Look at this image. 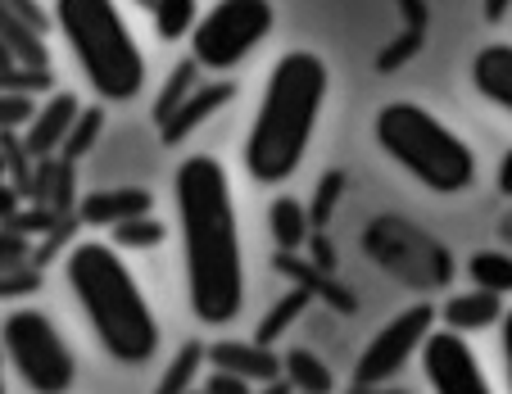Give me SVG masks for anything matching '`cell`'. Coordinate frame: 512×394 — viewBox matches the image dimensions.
Segmentation results:
<instances>
[{
    "mask_svg": "<svg viewBox=\"0 0 512 394\" xmlns=\"http://www.w3.org/2000/svg\"><path fill=\"white\" fill-rule=\"evenodd\" d=\"M23 254H28V241L10 236V231H0V272L23 268Z\"/></svg>",
    "mask_w": 512,
    "mask_h": 394,
    "instance_id": "f546056e",
    "label": "cell"
},
{
    "mask_svg": "<svg viewBox=\"0 0 512 394\" xmlns=\"http://www.w3.org/2000/svg\"><path fill=\"white\" fill-rule=\"evenodd\" d=\"M177 227H182L186 304L200 327H227L245 308V254L241 218L223 159L191 154L173 177Z\"/></svg>",
    "mask_w": 512,
    "mask_h": 394,
    "instance_id": "6da1fadb",
    "label": "cell"
},
{
    "mask_svg": "<svg viewBox=\"0 0 512 394\" xmlns=\"http://www.w3.org/2000/svg\"><path fill=\"white\" fill-rule=\"evenodd\" d=\"M59 37L68 41L87 87L105 105H132L145 91V50L136 46L118 0H55Z\"/></svg>",
    "mask_w": 512,
    "mask_h": 394,
    "instance_id": "277c9868",
    "label": "cell"
},
{
    "mask_svg": "<svg viewBox=\"0 0 512 394\" xmlns=\"http://www.w3.org/2000/svg\"><path fill=\"white\" fill-rule=\"evenodd\" d=\"M281 376L290 381V390L295 394H331L336 390V376H331V367L322 363L313 349H290L286 358H281Z\"/></svg>",
    "mask_w": 512,
    "mask_h": 394,
    "instance_id": "e0dca14e",
    "label": "cell"
},
{
    "mask_svg": "<svg viewBox=\"0 0 512 394\" xmlns=\"http://www.w3.org/2000/svg\"><path fill=\"white\" fill-rule=\"evenodd\" d=\"M304 308H309V290H290L281 304H272L268 313H263V322H259V331H254V340L259 345H272V340H281L290 331V322L300 318Z\"/></svg>",
    "mask_w": 512,
    "mask_h": 394,
    "instance_id": "cb8c5ba5",
    "label": "cell"
},
{
    "mask_svg": "<svg viewBox=\"0 0 512 394\" xmlns=\"http://www.w3.org/2000/svg\"><path fill=\"white\" fill-rule=\"evenodd\" d=\"M5 168H10V164H5V145H0V177H5Z\"/></svg>",
    "mask_w": 512,
    "mask_h": 394,
    "instance_id": "f35d334b",
    "label": "cell"
},
{
    "mask_svg": "<svg viewBox=\"0 0 512 394\" xmlns=\"http://www.w3.org/2000/svg\"><path fill=\"white\" fill-rule=\"evenodd\" d=\"M377 145L413 177L417 186L435 195H463L476 182V154L449 123L431 114L417 100H390L372 123Z\"/></svg>",
    "mask_w": 512,
    "mask_h": 394,
    "instance_id": "5b68a950",
    "label": "cell"
},
{
    "mask_svg": "<svg viewBox=\"0 0 512 394\" xmlns=\"http://www.w3.org/2000/svg\"><path fill=\"white\" fill-rule=\"evenodd\" d=\"M349 394H408V390H395V385H354Z\"/></svg>",
    "mask_w": 512,
    "mask_h": 394,
    "instance_id": "e575fe53",
    "label": "cell"
},
{
    "mask_svg": "<svg viewBox=\"0 0 512 394\" xmlns=\"http://www.w3.org/2000/svg\"><path fill=\"white\" fill-rule=\"evenodd\" d=\"M268 227H272V241H277L281 250H300V245L309 241L313 222H309V209H304L295 195H277L268 209Z\"/></svg>",
    "mask_w": 512,
    "mask_h": 394,
    "instance_id": "d6986e66",
    "label": "cell"
},
{
    "mask_svg": "<svg viewBox=\"0 0 512 394\" xmlns=\"http://www.w3.org/2000/svg\"><path fill=\"white\" fill-rule=\"evenodd\" d=\"M0 68H14V59H10V50L0 46Z\"/></svg>",
    "mask_w": 512,
    "mask_h": 394,
    "instance_id": "74e56055",
    "label": "cell"
},
{
    "mask_svg": "<svg viewBox=\"0 0 512 394\" xmlns=\"http://www.w3.org/2000/svg\"><path fill=\"white\" fill-rule=\"evenodd\" d=\"M141 5H150V10H155V0H141Z\"/></svg>",
    "mask_w": 512,
    "mask_h": 394,
    "instance_id": "ab89813d",
    "label": "cell"
},
{
    "mask_svg": "<svg viewBox=\"0 0 512 394\" xmlns=\"http://www.w3.org/2000/svg\"><path fill=\"white\" fill-rule=\"evenodd\" d=\"M204 394H250V381H241V376L218 372V367H213V376L204 381Z\"/></svg>",
    "mask_w": 512,
    "mask_h": 394,
    "instance_id": "4dcf8cb0",
    "label": "cell"
},
{
    "mask_svg": "<svg viewBox=\"0 0 512 394\" xmlns=\"http://www.w3.org/2000/svg\"><path fill=\"white\" fill-rule=\"evenodd\" d=\"M327 91V59L313 55V50H286L272 64L263 100L254 109V123L245 132V173H250V182L277 186L300 173L313 132H318L322 105H327Z\"/></svg>",
    "mask_w": 512,
    "mask_h": 394,
    "instance_id": "7a4b0ae2",
    "label": "cell"
},
{
    "mask_svg": "<svg viewBox=\"0 0 512 394\" xmlns=\"http://www.w3.org/2000/svg\"><path fill=\"white\" fill-rule=\"evenodd\" d=\"M0 354L32 394H68L78 381L73 349L41 308H10L0 318Z\"/></svg>",
    "mask_w": 512,
    "mask_h": 394,
    "instance_id": "8992f818",
    "label": "cell"
},
{
    "mask_svg": "<svg viewBox=\"0 0 512 394\" xmlns=\"http://www.w3.org/2000/svg\"><path fill=\"white\" fill-rule=\"evenodd\" d=\"M64 281L87 313L100 349L123 367H145L159 354V322L141 281L109 241H78L64 254Z\"/></svg>",
    "mask_w": 512,
    "mask_h": 394,
    "instance_id": "3957f363",
    "label": "cell"
},
{
    "mask_svg": "<svg viewBox=\"0 0 512 394\" xmlns=\"http://www.w3.org/2000/svg\"><path fill=\"white\" fill-rule=\"evenodd\" d=\"M272 28H277L272 0H213L186 41H191V59L204 73H232L263 46Z\"/></svg>",
    "mask_w": 512,
    "mask_h": 394,
    "instance_id": "52a82bcc",
    "label": "cell"
},
{
    "mask_svg": "<svg viewBox=\"0 0 512 394\" xmlns=\"http://www.w3.org/2000/svg\"><path fill=\"white\" fill-rule=\"evenodd\" d=\"M467 277H472V286H481V290L512 295V254H503V250H476L472 263H467Z\"/></svg>",
    "mask_w": 512,
    "mask_h": 394,
    "instance_id": "44dd1931",
    "label": "cell"
},
{
    "mask_svg": "<svg viewBox=\"0 0 512 394\" xmlns=\"http://www.w3.org/2000/svg\"><path fill=\"white\" fill-rule=\"evenodd\" d=\"M512 0H485V19H503Z\"/></svg>",
    "mask_w": 512,
    "mask_h": 394,
    "instance_id": "d590c367",
    "label": "cell"
},
{
    "mask_svg": "<svg viewBox=\"0 0 512 394\" xmlns=\"http://www.w3.org/2000/svg\"><path fill=\"white\" fill-rule=\"evenodd\" d=\"M440 322H445L449 331H458V336H472V331H490L503 322V295H494V290H463V295L445 299L440 304Z\"/></svg>",
    "mask_w": 512,
    "mask_h": 394,
    "instance_id": "5bb4252c",
    "label": "cell"
},
{
    "mask_svg": "<svg viewBox=\"0 0 512 394\" xmlns=\"http://www.w3.org/2000/svg\"><path fill=\"white\" fill-rule=\"evenodd\" d=\"M100 132H105V109H100V105L82 109L78 123H73V132H68V141H64V150H59V159H64V164H78V159H87L91 145L100 141Z\"/></svg>",
    "mask_w": 512,
    "mask_h": 394,
    "instance_id": "d4e9b609",
    "label": "cell"
},
{
    "mask_svg": "<svg viewBox=\"0 0 512 394\" xmlns=\"http://www.w3.org/2000/svg\"><path fill=\"white\" fill-rule=\"evenodd\" d=\"M422 372L435 394H494L476 349L467 345V336H458V331H449V327L426 336Z\"/></svg>",
    "mask_w": 512,
    "mask_h": 394,
    "instance_id": "9c48e42d",
    "label": "cell"
},
{
    "mask_svg": "<svg viewBox=\"0 0 512 394\" xmlns=\"http://www.w3.org/2000/svg\"><path fill=\"white\" fill-rule=\"evenodd\" d=\"M200 73H204V68L195 64L191 55H186V59H177V64L168 68L164 87H159V96H155V127H164L168 118H173L177 109H182V100L191 96V91H195V87H200V82H204Z\"/></svg>",
    "mask_w": 512,
    "mask_h": 394,
    "instance_id": "ac0fdd59",
    "label": "cell"
},
{
    "mask_svg": "<svg viewBox=\"0 0 512 394\" xmlns=\"http://www.w3.org/2000/svg\"><path fill=\"white\" fill-rule=\"evenodd\" d=\"M37 286H41V277H37V272H28V268L0 272V299H10V295H32Z\"/></svg>",
    "mask_w": 512,
    "mask_h": 394,
    "instance_id": "f1b7e54d",
    "label": "cell"
},
{
    "mask_svg": "<svg viewBox=\"0 0 512 394\" xmlns=\"http://www.w3.org/2000/svg\"><path fill=\"white\" fill-rule=\"evenodd\" d=\"M435 318H440V308L426 304V299H417V304H408L399 318H390L386 327L368 340L363 358L354 363V385H386V381H395V376L408 367V358L422 354L426 336L435 331Z\"/></svg>",
    "mask_w": 512,
    "mask_h": 394,
    "instance_id": "ba28073f",
    "label": "cell"
},
{
    "mask_svg": "<svg viewBox=\"0 0 512 394\" xmlns=\"http://www.w3.org/2000/svg\"><path fill=\"white\" fill-rule=\"evenodd\" d=\"M345 195V173H327L318 186V200L309 204V222L313 227H322V222L331 218V209H336V200Z\"/></svg>",
    "mask_w": 512,
    "mask_h": 394,
    "instance_id": "4316f807",
    "label": "cell"
},
{
    "mask_svg": "<svg viewBox=\"0 0 512 394\" xmlns=\"http://www.w3.org/2000/svg\"><path fill=\"white\" fill-rule=\"evenodd\" d=\"M204 363H209V345H200V340H186V345L173 354V363L164 367L155 394H195V376H200Z\"/></svg>",
    "mask_w": 512,
    "mask_h": 394,
    "instance_id": "ffe728a7",
    "label": "cell"
},
{
    "mask_svg": "<svg viewBox=\"0 0 512 394\" xmlns=\"http://www.w3.org/2000/svg\"><path fill=\"white\" fill-rule=\"evenodd\" d=\"M155 209V195L145 186H109V191H91L78 200V222L87 227H118L127 218H141V213Z\"/></svg>",
    "mask_w": 512,
    "mask_h": 394,
    "instance_id": "7c38bea8",
    "label": "cell"
},
{
    "mask_svg": "<svg viewBox=\"0 0 512 394\" xmlns=\"http://www.w3.org/2000/svg\"><path fill=\"white\" fill-rule=\"evenodd\" d=\"M14 209H19V191L10 182H0V218H14Z\"/></svg>",
    "mask_w": 512,
    "mask_h": 394,
    "instance_id": "d6a6232c",
    "label": "cell"
},
{
    "mask_svg": "<svg viewBox=\"0 0 512 394\" xmlns=\"http://www.w3.org/2000/svg\"><path fill=\"white\" fill-rule=\"evenodd\" d=\"M0 46L10 50V59L19 68H37V73H50V50L46 37L14 10L10 0H0Z\"/></svg>",
    "mask_w": 512,
    "mask_h": 394,
    "instance_id": "9a60e30c",
    "label": "cell"
},
{
    "mask_svg": "<svg viewBox=\"0 0 512 394\" xmlns=\"http://www.w3.org/2000/svg\"><path fill=\"white\" fill-rule=\"evenodd\" d=\"M159 241H164V222H159L155 213H141V218H127V222H118V227H109V245L127 250V254L155 250Z\"/></svg>",
    "mask_w": 512,
    "mask_h": 394,
    "instance_id": "7402d4cb",
    "label": "cell"
},
{
    "mask_svg": "<svg viewBox=\"0 0 512 394\" xmlns=\"http://www.w3.org/2000/svg\"><path fill=\"white\" fill-rule=\"evenodd\" d=\"M200 23V5L195 0H155V32L159 41H182Z\"/></svg>",
    "mask_w": 512,
    "mask_h": 394,
    "instance_id": "603a6c76",
    "label": "cell"
},
{
    "mask_svg": "<svg viewBox=\"0 0 512 394\" xmlns=\"http://www.w3.org/2000/svg\"><path fill=\"white\" fill-rule=\"evenodd\" d=\"M499 191L512 200V150L503 154V164H499Z\"/></svg>",
    "mask_w": 512,
    "mask_h": 394,
    "instance_id": "836d02e7",
    "label": "cell"
},
{
    "mask_svg": "<svg viewBox=\"0 0 512 394\" xmlns=\"http://www.w3.org/2000/svg\"><path fill=\"white\" fill-rule=\"evenodd\" d=\"M259 394H295V390H290V381H286V376H277V381H268Z\"/></svg>",
    "mask_w": 512,
    "mask_h": 394,
    "instance_id": "8d00e7d4",
    "label": "cell"
},
{
    "mask_svg": "<svg viewBox=\"0 0 512 394\" xmlns=\"http://www.w3.org/2000/svg\"><path fill=\"white\" fill-rule=\"evenodd\" d=\"M209 363L250 385H268L281 376V358L259 340H218V345H209Z\"/></svg>",
    "mask_w": 512,
    "mask_h": 394,
    "instance_id": "4fadbf2b",
    "label": "cell"
},
{
    "mask_svg": "<svg viewBox=\"0 0 512 394\" xmlns=\"http://www.w3.org/2000/svg\"><path fill=\"white\" fill-rule=\"evenodd\" d=\"M236 100V82L232 77H218V82H200V87L191 91V96L182 100V109H177L173 118H168L164 127H159V136H164V145H182L186 136L195 132V127H204L218 109H227Z\"/></svg>",
    "mask_w": 512,
    "mask_h": 394,
    "instance_id": "8fae6325",
    "label": "cell"
},
{
    "mask_svg": "<svg viewBox=\"0 0 512 394\" xmlns=\"http://www.w3.org/2000/svg\"><path fill=\"white\" fill-rule=\"evenodd\" d=\"M50 73H37V68H0V96H32V91H46Z\"/></svg>",
    "mask_w": 512,
    "mask_h": 394,
    "instance_id": "484cf974",
    "label": "cell"
},
{
    "mask_svg": "<svg viewBox=\"0 0 512 394\" xmlns=\"http://www.w3.org/2000/svg\"><path fill=\"white\" fill-rule=\"evenodd\" d=\"M32 114H37L32 96H0V132H19V127H28Z\"/></svg>",
    "mask_w": 512,
    "mask_h": 394,
    "instance_id": "83f0119b",
    "label": "cell"
},
{
    "mask_svg": "<svg viewBox=\"0 0 512 394\" xmlns=\"http://www.w3.org/2000/svg\"><path fill=\"white\" fill-rule=\"evenodd\" d=\"M82 105L73 91H55L50 100H41L37 114L28 118V132H23V150L32 154V159H55L59 150H64L68 132H73V123H78Z\"/></svg>",
    "mask_w": 512,
    "mask_h": 394,
    "instance_id": "30bf717a",
    "label": "cell"
},
{
    "mask_svg": "<svg viewBox=\"0 0 512 394\" xmlns=\"http://www.w3.org/2000/svg\"><path fill=\"white\" fill-rule=\"evenodd\" d=\"M499 340H503V367H508V385H512V308H503Z\"/></svg>",
    "mask_w": 512,
    "mask_h": 394,
    "instance_id": "1f68e13d",
    "label": "cell"
},
{
    "mask_svg": "<svg viewBox=\"0 0 512 394\" xmlns=\"http://www.w3.org/2000/svg\"><path fill=\"white\" fill-rule=\"evenodd\" d=\"M472 87L481 91L490 105H499L503 114H512V46H485L472 59Z\"/></svg>",
    "mask_w": 512,
    "mask_h": 394,
    "instance_id": "2e32d148",
    "label": "cell"
}]
</instances>
